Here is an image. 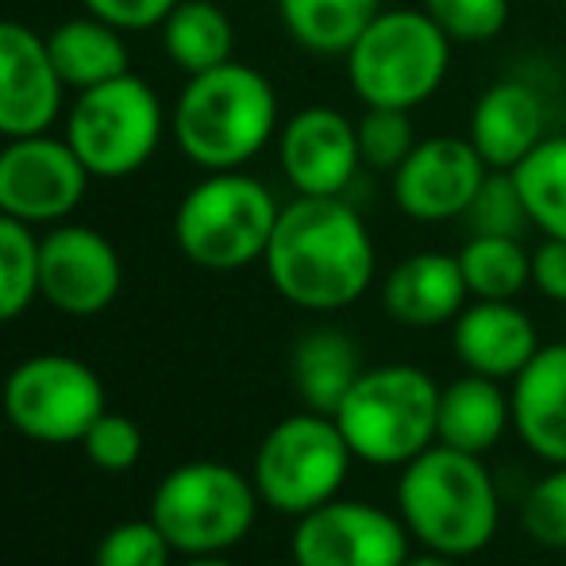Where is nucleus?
Listing matches in <instances>:
<instances>
[{"mask_svg":"<svg viewBox=\"0 0 566 566\" xmlns=\"http://www.w3.org/2000/svg\"><path fill=\"white\" fill-rule=\"evenodd\" d=\"M274 290L308 313H336L374 285L378 251L347 197H293L262 254Z\"/></svg>","mask_w":566,"mask_h":566,"instance_id":"obj_1","label":"nucleus"},{"mask_svg":"<svg viewBox=\"0 0 566 566\" xmlns=\"http://www.w3.org/2000/svg\"><path fill=\"white\" fill-rule=\"evenodd\" d=\"M397 516L424 552H440L451 559L478 555L497 536V485L482 454L432 443L401 467Z\"/></svg>","mask_w":566,"mask_h":566,"instance_id":"obj_2","label":"nucleus"},{"mask_svg":"<svg viewBox=\"0 0 566 566\" xmlns=\"http://www.w3.org/2000/svg\"><path fill=\"white\" fill-rule=\"evenodd\" d=\"M277 132V93L247 62H224L186 82L174 108L181 155L205 174L243 170Z\"/></svg>","mask_w":566,"mask_h":566,"instance_id":"obj_3","label":"nucleus"},{"mask_svg":"<svg viewBox=\"0 0 566 566\" xmlns=\"http://www.w3.org/2000/svg\"><path fill=\"white\" fill-rule=\"evenodd\" d=\"M451 46L454 43L424 8H381L343 54L347 82L366 108L412 113L448 82Z\"/></svg>","mask_w":566,"mask_h":566,"instance_id":"obj_4","label":"nucleus"},{"mask_svg":"<svg viewBox=\"0 0 566 566\" xmlns=\"http://www.w3.org/2000/svg\"><path fill=\"white\" fill-rule=\"evenodd\" d=\"M336 424L370 467H405L424 454L440 432V386L420 366L389 363L363 370L336 409Z\"/></svg>","mask_w":566,"mask_h":566,"instance_id":"obj_5","label":"nucleus"},{"mask_svg":"<svg viewBox=\"0 0 566 566\" xmlns=\"http://www.w3.org/2000/svg\"><path fill=\"white\" fill-rule=\"evenodd\" d=\"M277 212L282 205L259 178L243 170H217L181 197L174 212V239L197 266L243 270L266 254Z\"/></svg>","mask_w":566,"mask_h":566,"instance_id":"obj_6","label":"nucleus"},{"mask_svg":"<svg viewBox=\"0 0 566 566\" xmlns=\"http://www.w3.org/2000/svg\"><path fill=\"white\" fill-rule=\"evenodd\" d=\"M163 127L158 93L127 70L113 82L77 93L62 139L74 147L90 178H132L155 158Z\"/></svg>","mask_w":566,"mask_h":566,"instance_id":"obj_7","label":"nucleus"},{"mask_svg":"<svg viewBox=\"0 0 566 566\" xmlns=\"http://www.w3.org/2000/svg\"><path fill=\"white\" fill-rule=\"evenodd\" d=\"M259 501L251 478L224 462H186L158 482L150 521L163 528L174 552L220 555L251 532Z\"/></svg>","mask_w":566,"mask_h":566,"instance_id":"obj_8","label":"nucleus"},{"mask_svg":"<svg viewBox=\"0 0 566 566\" xmlns=\"http://www.w3.org/2000/svg\"><path fill=\"white\" fill-rule=\"evenodd\" d=\"M355 451L343 440L336 417L297 412L270 428L254 454V490L270 509L285 516H305L321 509L347 482Z\"/></svg>","mask_w":566,"mask_h":566,"instance_id":"obj_9","label":"nucleus"},{"mask_svg":"<svg viewBox=\"0 0 566 566\" xmlns=\"http://www.w3.org/2000/svg\"><path fill=\"white\" fill-rule=\"evenodd\" d=\"M105 412V386L70 355H35L4 381V417L43 443H82Z\"/></svg>","mask_w":566,"mask_h":566,"instance_id":"obj_10","label":"nucleus"},{"mask_svg":"<svg viewBox=\"0 0 566 566\" xmlns=\"http://www.w3.org/2000/svg\"><path fill=\"white\" fill-rule=\"evenodd\" d=\"M90 189V170L66 139L20 135L0 147V212L23 224H59L74 217Z\"/></svg>","mask_w":566,"mask_h":566,"instance_id":"obj_11","label":"nucleus"},{"mask_svg":"<svg viewBox=\"0 0 566 566\" xmlns=\"http://www.w3.org/2000/svg\"><path fill=\"white\" fill-rule=\"evenodd\" d=\"M297 566H405L409 528L401 516L366 501H324L321 509L297 516L293 532Z\"/></svg>","mask_w":566,"mask_h":566,"instance_id":"obj_12","label":"nucleus"},{"mask_svg":"<svg viewBox=\"0 0 566 566\" xmlns=\"http://www.w3.org/2000/svg\"><path fill=\"white\" fill-rule=\"evenodd\" d=\"M490 166L467 135H432L417 139L401 166L394 170V205L417 224L462 220L482 189Z\"/></svg>","mask_w":566,"mask_h":566,"instance_id":"obj_13","label":"nucleus"},{"mask_svg":"<svg viewBox=\"0 0 566 566\" xmlns=\"http://www.w3.org/2000/svg\"><path fill=\"white\" fill-rule=\"evenodd\" d=\"M124 266L116 247L85 224H59L39 239V297L66 316H97L116 301Z\"/></svg>","mask_w":566,"mask_h":566,"instance_id":"obj_14","label":"nucleus"},{"mask_svg":"<svg viewBox=\"0 0 566 566\" xmlns=\"http://www.w3.org/2000/svg\"><path fill=\"white\" fill-rule=\"evenodd\" d=\"M277 163L297 197H343L363 166L355 119L328 105L301 108L277 132Z\"/></svg>","mask_w":566,"mask_h":566,"instance_id":"obj_15","label":"nucleus"},{"mask_svg":"<svg viewBox=\"0 0 566 566\" xmlns=\"http://www.w3.org/2000/svg\"><path fill=\"white\" fill-rule=\"evenodd\" d=\"M59 70L46 51V35L28 23L0 20V135H39L62 113Z\"/></svg>","mask_w":566,"mask_h":566,"instance_id":"obj_16","label":"nucleus"},{"mask_svg":"<svg viewBox=\"0 0 566 566\" xmlns=\"http://www.w3.org/2000/svg\"><path fill=\"white\" fill-rule=\"evenodd\" d=\"M451 347L470 374L505 381L532 363L539 350V332L516 301H470L454 316Z\"/></svg>","mask_w":566,"mask_h":566,"instance_id":"obj_17","label":"nucleus"},{"mask_svg":"<svg viewBox=\"0 0 566 566\" xmlns=\"http://www.w3.org/2000/svg\"><path fill=\"white\" fill-rule=\"evenodd\" d=\"M467 139L490 170H513L547 139L544 97L521 77H501L474 101Z\"/></svg>","mask_w":566,"mask_h":566,"instance_id":"obj_18","label":"nucleus"},{"mask_svg":"<svg viewBox=\"0 0 566 566\" xmlns=\"http://www.w3.org/2000/svg\"><path fill=\"white\" fill-rule=\"evenodd\" d=\"M467 277H462L459 254L417 251L401 259L381 282L386 313L405 328H440L454 324L467 308Z\"/></svg>","mask_w":566,"mask_h":566,"instance_id":"obj_19","label":"nucleus"},{"mask_svg":"<svg viewBox=\"0 0 566 566\" xmlns=\"http://www.w3.org/2000/svg\"><path fill=\"white\" fill-rule=\"evenodd\" d=\"M513 428L539 459L566 467V343H552L532 355L513 378Z\"/></svg>","mask_w":566,"mask_h":566,"instance_id":"obj_20","label":"nucleus"},{"mask_svg":"<svg viewBox=\"0 0 566 566\" xmlns=\"http://www.w3.org/2000/svg\"><path fill=\"white\" fill-rule=\"evenodd\" d=\"M513 424V401L501 381L482 374H462L440 389V432L436 443L467 454H485Z\"/></svg>","mask_w":566,"mask_h":566,"instance_id":"obj_21","label":"nucleus"},{"mask_svg":"<svg viewBox=\"0 0 566 566\" xmlns=\"http://www.w3.org/2000/svg\"><path fill=\"white\" fill-rule=\"evenodd\" d=\"M46 51L59 70L62 85L74 93L105 85L113 77L127 74V43L116 23L101 15H77L66 20L46 35Z\"/></svg>","mask_w":566,"mask_h":566,"instance_id":"obj_22","label":"nucleus"},{"mask_svg":"<svg viewBox=\"0 0 566 566\" xmlns=\"http://www.w3.org/2000/svg\"><path fill=\"white\" fill-rule=\"evenodd\" d=\"M363 374L358 347L336 328H316L293 347V386L313 412L336 417L343 397Z\"/></svg>","mask_w":566,"mask_h":566,"instance_id":"obj_23","label":"nucleus"},{"mask_svg":"<svg viewBox=\"0 0 566 566\" xmlns=\"http://www.w3.org/2000/svg\"><path fill=\"white\" fill-rule=\"evenodd\" d=\"M158 28H163L166 59L189 77L224 66L235 51V28L224 8L212 0H178Z\"/></svg>","mask_w":566,"mask_h":566,"instance_id":"obj_24","label":"nucleus"},{"mask_svg":"<svg viewBox=\"0 0 566 566\" xmlns=\"http://www.w3.org/2000/svg\"><path fill=\"white\" fill-rule=\"evenodd\" d=\"M277 12L297 46L313 54H347L381 12V0H277Z\"/></svg>","mask_w":566,"mask_h":566,"instance_id":"obj_25","label":"nucleus"},{"mask_svg":"<svg viewBox=\"0 0 566 566\" xmlns=\"http://www.w3.org/2000/svg\"><path fill=\"white\" fill-rule=\"evenodd\" d=\"M459 266L474 301H513L532 282V251L516 235H470Z\"/></svg>","mask_w":566,"mask_h":566,"instance_id":"obj_26","label":"nucleus"},{"mask_svg":"<svg viewBox=\"0 0 566 566\" xmlns=\"http://www.w3.org/2000/svg\"><path fill=\"white\" fill-rule=\"evenodd\" d=\"M513 181L539 235L566 239V135H547L524 163H516Z\"/></svg>","mask_w":566,"mask_h":566,"instance_id":"obj_27","label":"nucleus"},{"mask_svg":"<svg viewBox=\"0 0 566 566\" xmlns=\"http://www.w3.org/2000/svg\"><path fill=\"white\" fill-rule=\"evenodd\" d=\"M39 297V239L31 224L0 212V324L15 321Z\"/></svg>","mask_w":566,"mask_h":566,"instance_id":"obj_28","label":"nucleus"},{"mask_svg":"<svg viewBox=\"0 0 566 566\" xmlns=\"http://www.w3.org/2000/svg\"><path fill=\"white\" fill-rule=\"evenodd\" d=\"M355 127L363 166L378 174H394L409 158V150L417 147L412 113H405V108H366L363 119H355Z\"/></svg>","mask_w":566,"mask_h":566,"instance_id":"obj_29","label":"nucleus"},{"mask_svg":"<svg viewBox=\"0 0 566 566\" xmlns=\"http://www.w3.org/2000/svg\"><path fill=\"white\" fill-rule=\"evenodd\" d=\"M462 220H467L474 235H516V239L532 224L528 209H524V201H521V189H516L509 170L485 174L482 189H478V197L470 201Z\"/></svg>","mask_w":566,"mask_h":566,"instance_id":"obj_30","label":"nucleus"},{"mask_svg":"<svg viewBox=\"0 0 566 566\" xmlns=\"http://www.w3.org/2000/svg\"><path fill=\"white\" fill-rule=\"evenodd\" d=\"M451 43H493L509 23V0H420Z\"/></svg>","mask_w":566,"mask_h":566,"instance_id":"obj_31","label":"nucleus"},{"mask_svg":"<svg viewBox=\"0 0 566 566\" xmlns=\"http://www.w3.org/2000/svg\"><path fill=\"white\" fill-rule=\"evenodd\" d=\"M524 532L547 552H566V467L544 474L524 497Z\"/></svg>","mask_w":566,"mask_h":566,"instance_id":"obj_32","label":"nucleus"},{"mask_svg":"<svg viewBox=\"0 0 566 566\" xmlns=\"http://www.w3.org/2000/svg\"><path fill=\"white\" fill-rule=\"evenodd\" d=\"M170 539L155 521L116 524L97 547V566H170Z\"/></svg>","mask_w":566,"mask_h":566,"instance_id":"obj_33","label":"nucleus"},{"mask_svg":"<svg viewBox=\"0 0 566 566\" xmlns=\"http://www.w3.org/2000/svg\"><path fill=\"white\" fill-rule=\"evenodd\" d=\"M82 448L101 470H127V467H135L143 454V432L132 417L105 409L97 417V424L85 432Z\"/></svg>","mask_w":566,"mask_h":566,"instance_id":"obj_34","label":"nucleus"},{"mask_svg":"<svg viewBox=\"0 0 566 566\" xmlns=\"http://www.w3.org/2000/svg\"><path fill=\"white\" fill-rule=\"evenodd\" d=\"M93 15L116 23L119 31H147L170 15L178 0H82Z\"/></svg>","mask_w":566,"mask_h":566,"instance_id":"obj_35","label":"nucleus"},{"mask_svg":"<svg viewBox=\"0 0 566 566\" xmlns=\"http://www.w3.org/2000/svg\"><path fill=\"white\" fill-rule=\"evenodd\" d=\"M532 285L566 308V239L544 235V243L532 251Z\"/></svg>","mask_w":566,"mask_h":566,"instance_id":"obj_36","label":"nucleus"},{"mask_svg":"<svg viewBox=\"0 0 566 566\" xmlns=\"http://www.w3.org/2000/svg\"><path fill=\"white\" fill-rule=\"evenodd\" d=\"M405 566H459L451 555H440V552H424V555H409Z\"/></svg>","mask_w":566,"mask_h":566,"instance_id":"obj_37","label":"nucleus"},{"mask_svg":"<svg viewBox=\"0 0 566 566\" xmlns=\"http://www.w3.org/2000/svg\"><path fill=\"white\" fill-rule=\"evenodd\" d=\"M186 566H235V563L220 559V555H189Z\"/></svg>","mask_w":566,"mask_h":566,"instance_id":"obj_38","label":"nucleus"}]
</instances>
